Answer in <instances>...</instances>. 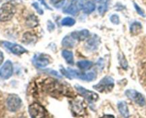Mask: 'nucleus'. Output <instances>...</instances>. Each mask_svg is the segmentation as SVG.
Segmentation results:
<instances>
[{"label": "nucleus", "instance_id": "f257e3e1", "mask_svg": "<svg viewBox=\"0 0 146 118\" xmlns=\"http://www.w3.org/2000/svg\"><path fill=\"white\" fill-rule=\"evenodd\" d=\"M61 73L64 75H65L66 78L71 79V78H78V79L83 80L86 81H92L96 79V73L93 71L88 73H83L80 71H76V70L71 69V68H67L65 69L64 68H62L61 69Z\"/></svg>", "mask_w": 146, "mask_h": 118}, {"label": "nucleus", "instance_id": "f03ea898", "mask_svg": "<svg viewBox=\"0 0 146 118\" xmlns=\"http://www.w3.org/2000/svg\"><path fill=\"white\" fill-rule=\"evenodd\" d=\"M114 88V80L111 76H105L98 83L94 85V88L96 91L104 93L111 92Z\"/></svg>", "mask_w": 146, "mask_h": 118}, {"label": "nucleus", "instance_id": "7ed1b4c3", "mask_svg": "<svg viewBox=\"0 0 146 118\" xmlns=\"http://www.w3.org/2000/svg\"><path fill=\"white\" fill-rule=\"evenodd\" d=\"M15 7L11 2H7L0 8V21L5 22L11 20L15 14Z\"/></svg>", "mask_w": 146, "mask_h": 118}, {"label": "nucleus", "instance_id": "20e7f679", "mask_svg": "<svg viewBox=\"0 0 146 118\" xmlns=\"http://www.w3.org/2000/svg\"><path fill=\"white\" fill-rule=\"evenodd\" d=\"M44 83H45L44 87V89L50 95H58L62 93L63 86L55 80L48 79L46 80Z\"/></svg>", "mask_w": 146, "mask_h": 118}, {"label": "nucleus", "instance_id": "39448f33", "mask_svg": "<svg viewBox=\"0 0 146 118\" xmlns=\"http://www.w3.org/2000/svg\"><path fill=\"white\" fill-rule=\"evenodd\" d=\"M125 94L130 100L133 101L137 105H140L141 107L145 106L146 105L145 97H144V95L143 94H141L138 91L135 90L128 89L127 90H125Z\"/></svg>", "mask_w": 146, "mask_h": 118}, {"label": "nucleus", "instance_id": "423d86ee", "mask_svg": "<svg viewBox=\"0 0 146 118\" xmlns=\"http://www.w3.org/2000/svg\"><path fill=\"white\" fill-rule=\"evenodd\" d=\"M29 113L31 117L41 118L46 116V110L38 103H32L29 106Z\"/></svg>", "mask_w": 146, "mask_h": 118}, {"label": "nucleus", "instance_id": "0eeeda50", "mask_svg": "<svg viewBox=\"0 0 146 118\" xmlns=\"http://www.w3.org/2000/svg\"><path fill=\"white\" fill-rule=\"evenodd\" d=\"M22 105V100L19 96L15 94L9 95L7 100V108L11 112H16L21 108Z\"/></svg>", "mask_w": 146, "mask_h": 118}, {"label": "nucleus", "instance_id": "6e6552de", "mask_svg": "<svg viewBox=\"0 0 146 118\" xmlns=\"http://www.w3.org/2000/svg\"><path fill=\"white\" fill-rule=\"evenodd\" d=\"M75 89L77 92L80 94L82 97H84L85 99L89 102H96L98 100V95L96 92L94 91H91L88 89H86L84 87L81 86L79 85H75Z\"/></svg>", "mask_w": 146, "mask_h": 118}, {"label": "nucleus", "instance_id": "1a4fd4ad", "mask_svg": "<svg viewBox=\"0 0 146 118\" xmlns=\"http://www.w3.org/2000/svg\"><path fill=\"white\" fill-rule=\"evenodd\" d=\"M84 0H72L68 7L64 9L65 14L76 15L84 7Z\"/></svg>", "mask_w": 146, "mask_h": 118}, {"label": "nucleus", "instance_id": "9d476101", "mask_svg": "<svg viewBox=\"0 0 146 118\" xmlns=\"http://www.w3.org/2000/svg\"><path fill=\"white\" fill-rule=\"evenodd\" d=\"M13 64L10 61H7L0 68V78L2 79H8L13 74Z\"/></svg>", "mask_w": 146, "mask_h": 118}, {"label": "nucleus", "instance_id": "9b49d317", "mask_svg": "<svg viewBox=\"0 0 146 118\" xmlns=\"http://www.w3.org/2000/svg\"><path fill=\"white\" fill-rule=\"evenodd\" d=\"M3 45L15 55H21V54L27 52V49H25L24 47L19 45V44H13V43L8 42V41H4V42H3Z\"/></svg>", "mask_w": 146, "mask_h": 118}, {"label": "nucleus", "instance_id": "f8f14e48", "mask_svg": "<svg viewBox=\"0 0 146 118\" xmlns=\"http://www.w3.org/2000/svg\"><path fill=\"white\" fill-rule=\"evenodd\" d=\"M32 61L33 63L38 68H44V67L47 66L50 63L49 59L42 53L36 54L33 57Z\"/></svg>", "mask_w": 146, "mask_h": 118}, {"label": "nucleus", "instance_id": "ddd939ff", "mask_svg": "<svg viewBox=\"0 0 146 118\" xmlns=\"http://www.w3.org/2000/svg\"><path fill=\"white\" fill-rule=\"evenodd\" d=\"M100 44H101L100 38L97 35H94L86 41L85 47L88 51H94L98 49Z\"/></svg>", "mask_w": 146, "mask_h": 118}, {"label": "nucleus", "instance_id": "4468645a", "mask_svg": "<svg viewBox=\"0 0 146 118\" xmlns=\"http://www.w3.org/2000/svg\"><path fill=\"white\" fill-rule=\"evenodd\" d=\"M90 35V32L88 29H82L81 31H75L71 33V36L77 41H84Z\"/></svg>", "mask_w": 146, "mask_h": 118}, {"label": "nucleus", "instance_id": "2eb2a0df", "mask_svg": "<svg viewBox=\"0 0 146 118\" xmlns=\"http://www.w3.org/2000/svg\"><path fill=\"white\" fill-rule=\"evenodd\" d=\"M117 106H118V111H119L120 114L122 115V117H129V109H128V105L125 101H120Z\"/></svg>", "mask_w": 146, "mask_h": 118}, {"label": "nucleus", "instance_id": "dca6fc26", "mask_svg": "<svg viewBox=\"0 0 146 118\" xmlns=\"http://www.w3.org/2000/svg\"><path fill=\"white\" fill-rule=\"evenodd\" d=\"M37 41V37L36 35L30 32H27L24 34L22 38V42L27 44H32Z\"/></svg>", "mask_w": 146, "mask_h": 118}, {"label": "nucleus", "instance_id": "f3484780", "mask_svg": "<svg viewBox=\"0 0 146 118\" xmlns=\"http://www.w3.org/2000/svg\"><path fill=\"white\" fill-rule=\"evenodd\" d=\"M143 26L138 21H134L130 26V32L133 35H138L142 31Z\"/></svg>", "mask_w": 146, "mask_h": 118}, {"label": "nucleus", "instance_id": "a211bd4d", "mask_svg": "<svg viewBox=\"0 0 146 118\" xmlns=\"http://www.w3.org/2000/svg\"><path fill=\"white\" fill-rule=\"evenodd\" d=\"M61 55L64 57L67 63H68L69 65H74V54H73L72 51H68V50H63L61 52Z\"/></svg>", "mask_w": 146, "mask_h": 118}, {"label": "nucleus", "instance_id": "6ab92c4d", "mask_svg": "<svg viewBox=\"0 0 146 118\" xmlns=\"http://www.w3.org/2000/svg\"><path fill=\"white\" fill-rule=\"evenodd\" d=\"M96 9V4H94L93 1H88L86 3L84 4V7H83V11H84V14H89L91 13H92L93 11H95Z\"/></svg>", "mask_w": 146, "mask_h": 118}, {"label": "nucleus", "instance_id": "aec40b11", "mask_svg": "<svg viewBox=\"0 0 146 118\" xmlns=\"http://www.w3.org/2000/svg\"><path fill=\"white\" fill-rule=\"evenodd\" d=\"M76 40L73 38L72 36H66L62 40V44L64 46L68 47V48H74V46L75 45V42Z\"/></svg>", "mask_w": 146, "mask_h": 118}, {"label": "nucleus", "instance_id": "412c9836", "mask_svg": "<svg viewBox=\"0 0 146 118\" xmlns=\"http://www.w3.org/2000/svg\"><path fill=\"white\" fill-rule=\"evenodd\" d=\"M77 66L81 70H88L93 66V63L87 60H83L77 62Z\"/></svg>", "mask_w": 146, "mask_h": 118}, {"label": "nucleus", "instance_id": "4be33fe9", "mask_svg": "<svg viewBox=\"0 0 146 118\" xmlns=\"http://www.w3.org/2000/svg\"><path fill=\"white\" fill-rule=\"evenodd\" d=\"M38 24V19H37L36 17L34 15H31L29 17L27 18V25L29 27H36L37 26Z\"/></svg>", "mask_w": 146, "mask_h": 118}, {"label": "nucleus", "instance_id": "5701e85b", "mask_svg": "<svg viewBox=\"0 0 146 118\" xmlns=\"http://www.w3.org/2000/svg\"><path fill=\"white\" fill-rule=\"evenodd\" d=\"M61 25L64 26H72L76 24V20L71 17H65L61 20Z\"/></svg>", "mask_w": 146, "mask_h": 118}, {"label": "nucleus", "instance_id": "b1692460", "mask_svg": "<svg viewBox=\"0 0 146 118\" xmlns=\"http://www.w3.org/2000/svg\"><path fill=\"white\" fill-rule=\"evenodd\" d=\"M98 12L101 15H104L106 11L108 10V1L107 0H104V1H102V4H100L99 7H98Z\"/></svg>", "mask_w": 146, "mask_h": 118}, {"label": "nucleus", "instance_id": "393cba45", "mask_svg": "<svg viewBox=\"0 0 146 118\" xmlns=\"http://www.w3.org/2000/svg\"><path fill=\"white\" fill-rule=\"evenodd\" d=\"M110 21L112 24H115V25H118L120 24V18L119 16L116 14H112V15L110 16Z\"/></svg>", "mask_w": 146, "mask_h": 118}, {"label": "nucleus", "instance_id": "a878e982", "mask_svg": "<svg viewBox=\"0 0 146 118\" xmlns=\"http://www.w3.org/2000/svg\"><path fill=\"white\" fill-rule=\"evenodd\" d=\"M50 2L56 8H60L64 4L65 0H50Z\"/></svg>", "mask_w": 146, "mask_h": 118}, {"label": "nucleus", "instance_id": "bb28decb", "mask_svg": "<svg viewBox=\"0 0 146 118\" xmlns=\"http://www.w3.org/2000/svg\"><path fill=\"white\" fill-rule=\"evenodd\" d=\"M133 5H134V7H135V11H137V13H138L140 16H141L145 17V12H144L143 10L142 9H141V7H140L139 6L136 4V3L134 2Z\"/></svg>", "mask_w": 146, "mask_h": 118}, {"label": "nucleus", "instance_id": "cd10ccee", "mask_svg": "<svg viewBox=\"0 0 146 118\" xmlns=\"http://www.w3.org/2000/svg\"><path fill=\"white\" fill-rule=\"evenodd\" d=\"M32 6H33V7H34V8L35 9L36 11L37 12H38V14H40V15H42V14H44V11H43L42 9L41 8V7H40V6H39L38 3H37V2L33 3Z\"/></svg>", "mask_w": 146, "mask_h": 118}, {"label": "nucleus", "instance_id": "c85d7f7f", "mask_svg": "<svg viewBox=\"0 0 146 118\" xmlns=\"http://www.w3.org/2000/svg\"><path fill=\"white\" fill-rule=\"evenodd\" d=\"M47 71H48V73H50V74H52V75H56V76H58V77H60V75H59V74H58V73L56 72V71H54V70H51V69H47Z\"/></svg>", "mask_w": 146, "mask_h": 118}, {"label": "nucleus", "instance_id": "c756f323", "mask_svg": "<svg viewBox=\"0 0 146 118\" xmlns=\"http://www.w3.org/2000/svg\"><path fill=\"white\" fill-rule=\"evenodd\" d=\"M38 1H41V4H42L43 5H44V6H45V7H46V8L47 9H51L49 7H48V4H46V1H45V0H38Z\"/></svg>", "mask_w": 146, "mask_h": 118}, {"label": "nucleus", "instance_id": "7c9ffc66", "mask_svg": "<svg viewBox=\"0 0 146 118\" xmlns=\"http://www.w3.org/2000/svg\"><path fill=\"white\" fill-rule=\"evenodd\" d=\"M3 61H4V55H3V53L0 51V65L2 64Z\"/></svg>", "mask_w": 146, "mask_h": 118}, {"label": "nucleus", "instance_id": "2f4dec72", "mask_svg": "<svg viewBox=\"0 0 146 118\" xmlns=\"http://www.w3.org/2000/svg\"><path fill=\"white\" fill-rule=\"evenodd\" d=\"M95 1H97V2H101V1H102L103 0H94Z\"/></svg>", "mask_w": 146, "mask_h": 118}]
</instances>
